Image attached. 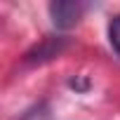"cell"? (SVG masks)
Listing matches in <instances>:
<instances>
[{
    "label": "cell",
    "mask_w": 120,
    "mask_h": 120,
    "mask_svg": "<svg viewBox=\"0 0 120 120\" xmlns=\"http://www.w3.org/2000/svg\"><path fill=\"white\" fill-rule=\"evenodd\" d=\"M47 12H49L52 24L59 31H68V28L78 26V21L82 19L85 5L78 3V0H54V3H49Z\"/></svg>",
    "instance_id": "cell-1"
},
{
    "label": "cell",
    "mask_w": 120,
    "mask_h": 120,
    "mask_svg": "<svg viewBox=\"0 0 120 120\" xmlns=\"http://www.w3.org/2000/svg\"><path fill=\"white\" fill-rule=\"evenodd\" d=\"M68 40L61 38V35H47L42 38L38 45H33L26 54H24V61L26 64H45V61H52L54 56H59L64 49H66Z\"/></svg>",
    "instance_id": "cell-2"
},
{
    "label": "cell",
    "mask_w": 120,
    "mask_h": 120,
    "mask_svg": "<svg viewBox=\"0 0 120 120\" xmlns=\"http://www.w3.org/2000/svg\"><path fill=\"white\" fill-rule=\"evenodd\" d=\"M19 120H52V108L47 101H38L33 106H28Z\"/></svg>",
    "instance_id": "cell-3"
},
{
    "label": "cell",
    "mask_w": 120,
    "mask_h": 120,
    "mask_svg": "<svg viewBox=\"0 0 120 120\" xmlns=\"http://www.w3.org/2000/svg\"><path fill=\"white\" fill-rule=\"evenodd\" d=\"M108 42L115 49V54L120 56V14L108 21Z\"/></svg>",
    "instance_id": "cell-4"
},
{
    "label": "cell",
    "mask_w": 120,
    "mask_h": 120,
    "mask_svg": "<svg viewBox=\"0 0 120 120\" xmlns=\"http://www.w3.org/2000/svg\"><path fill=\"white\" fill-rule=\"evenodd\" d=\"M73 90H78V92H85L87 87H90V82L87 80H80V78H71V82H68Z\"/></svg>",
    "instance_id": "cell-5"
}]
</instances>
